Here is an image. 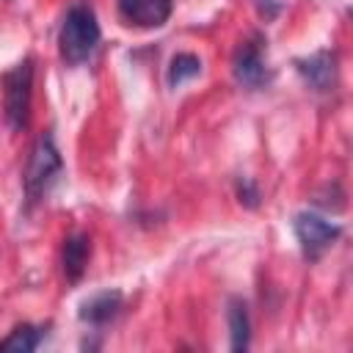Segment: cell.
Wrapping results in <instances>:
<instances>
[{
	"label": "cell",
	"mask_w": 353,
	"mask_h": 353,
	"mask_svg": "<svg viewBox=\"0 0 353 353\" xmlns=\"http://www.w3.org/2000/svg\"><path fill=\"white\" fill-rule=\"evenodd\" d=\"M196 74H201V58L193 55V52H176L171 58V63H168V74L165 77H168V85L176 88V85H182L185 80H190Z\"/></svg>",
	"instance_id": "7c38bea8"
},
{
	"label": "cell",
	"mask_w": 353,
	"mask_h": 353,
	"mask_svg": "<svg viewBox=\"0 0 353 353\" xmlns=\"http://www.w3.org/2000/svg\"><path fill=\"white\" fill-rule=\"evenodd\" d=\"M226 320H229V334H232V350H248L251 345V317H248V306L243 298H232L229 309H226Z\"/></svg>",
	"instance_id": "30bf717a"
},
{
	"label": "cell",
	"mask_w": 353,
	"mask_h": 353,
	"mask_svg": "<svg viewBox=\"0 0 353 353\" xmlns=\"http://www.w3.org/2000/svg\"><path fill=\"white\" fill-rule=\"evenodd\" d=\"M237 196H240V204H245V207H256L259 204V190L248 176H243L237 182Z\"/></svg>",
	"instance_id": "4fadbf2b"
},
{
	"label": "cell",
	"mask_w": 353,
	"mask_h": 353,
	"mask_svg": "<svg viewBox=\"0 0 353 353\" xmlns=\"http://www.w3.org/2000/svg\"><path fill=\"white\" fill-rule=\"evenodd\" d=\"M33 102V58L19 61L3 74V116L11 130H25Z\"/></svg>",
	"instance_id": "3957f363"
},
{
	"label": "cell",
	"mask_w": 353,
	"mask_h": 353,
	"mask_svg": "<svg viewBox=\"0 0 353 353\" xmlns=\"http://www.w3.org/2000/svg\"><path fill=\"white\" fill-rule=\"evenodd\" d=\"M63 171V157L55 146V138L52 132H41L28 154V163H25V171H22V190H25V210H33L44 196L47 190L55 185V179L61 176Z\"/></svg>",
	"instance_id": "6da1fadb"
},
{
	"label": "cell",
	"mask_w": 353,
	"mask_h": 353,
	"mask_svg": "<svg viewBox=\"0 0 353 353\" xmlns=\"http://www.w3.org/2000/svg\"><path fill=\"white\" fill-rule=\"evenodd\" d=\"M292 232H295V237H298V243H301L303 256L314 262V259H320V256L339 240L342 226L325 221V218L317 215V212L303 210V212H298V215L292 218Z\"/></svg>",
	"instance_id": "5b68a950"
},
{
	"label": "cell",
	"mask_w": 353,
	"mask_h": 353,
	"mask_svg": "<svg viewBox=\"0 0 353 353\" xmlns=\"http://www.w3.org/2000/svg\"><path fill=\"white\" fill-rule=\"evenodd\" d=\"M121 292L119 290H102V292H97V295H91V298H85L83 303H80V320L83 323H88V325H105V323H110L119 312H121Z\"/></svg>",
	"instance_id": "9c48e42d"
},
{
	"label": "cell",
	"mask_w": 353,
	"mask_h": 353,
	"mask_svg": "<svg viewBox=\"0 0 353 353\" xmlns=\"http://www.w3.org/2000/svg\"><path fill=\"white\" fill-rule=\"evenodd\" d=\"M116 6L130 28H160L174 11V0H116Z\"/></svg>",
	"instance_id": "52a82bcc"
},
{
	"label": "cell",
	"mask_w": 353,
	"mask_h": 353,
	"mask_svg": "<svg viewBox=\"0 0 353 353\" xmlns=\"http://www.w3.org/2000/svg\"><path fill=\"white\" fill-rule=\"evenodd\" d=\"M232 74L248 91L265 88L273 80V72H270L268 58H265V39L259 33L251 36V39H245L234 50V55H232Z\"/></svg>",
	"instance_id": "277c9868"
},
{
	"label": "cell",
	"mask_w": 353,
	"mask_h": 353,
	"mask_svg": "<svg viewBox=\"0 0 353 353\" xmlns=\"http://www.w3.org/2000/svg\"><path fill=\"white\" fill-rule=\"evenodd\" d=\"M295 69L303 77V83L320 94L334 91V85L339 80V61H336V52H331V50H317L306 58H298Z\"/></svg>",
	"instance_id": "8992f818"
},
{
	"label": "cell",
	"mask_w": 353,
	"mask_h": 353,
	"mask_svg": "<svg viewBox=\"0 0 353 353\" xmlns=\"http://www.w3.org/2000/svg\"><path fill=\"white\" fill-rule=\"evenodd\" d=\"M88 256H91V237L83 234V232H72L63 237V245H61V268H63V276L66 281H80L85 268H88Z\"/></svg>",
	"instance_id": "ba28073f"
},
{
	"label": "cell",
	"mask_w": 353,
	"mask_h": 353,
	"mask_svg": "<svg viewBox=\"0 0 353 353\" xmlns=\"http://www.w3.org/2000/svg\"><path fill=\"white\" fill-rule=\"evenodd\" d=\"M44 325H30V323H22L17 325L6 339H0V350H14V353H30L41 345L44 339Z\"/></svg>",
	"instance_id": "8fae6325"
},
{
	"label": "cell",
	"mask_w": 353,
	"mask_h": 353,
	"mask_svg": "<svg viewBox=\"0 0 353 353\" xmlns=\"http://www.w3.org/2000/svg\"><path fill=\"white\" fill-rule=\"evenodd\" d=\"M102 39V30H99V22H97V14L88 3H74L66 17H63V25H61V33H58V47H61V58L74 66V63H83L85 58H91V52L97 50Z\"/></svg>",
	"instance_id": "7a4b0ae2"
}]
</instances>
